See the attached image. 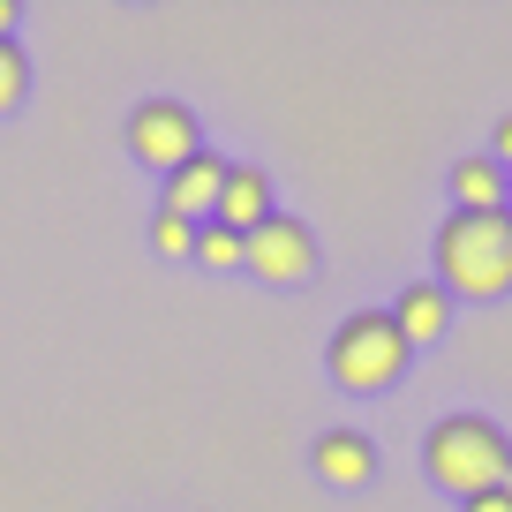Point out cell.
I'll use <instances>...</instances> for the list:
<instances>
[{"label": "cell", "mask_w": 512, "mask_h": 512, "mask_svg": "<svg viewBox=\"0 0 512 512\" xmlns=\"http://www.w3.org/2000/svg\"><path fill=\"white\" fill-rule=\"evenodd\" d=\"M437 287L452 302L512 294V211H445V226H437Z\"/></svg>", "instance_id": "1"}, {"label": "cell", "mask_w": 512, "mask_h": 512, "mask_svg": "<svg viewBox=\"0 0 512 512\" xmlns=\"http://www.w3.org/2000/svg\"><path fill=\"white\" fill-rule=\"evenodd\" d=\"M407 362H415V347L400 339L392 309H347V317L332 324V339H324V377H332L339 392H354V400L392 392V384L407 377Z\"/></svg>", "instance_id": "2"}, {"label": "cell", "mask_w": 512, "mask_h": 512, "mask_svg": "<svg viewBox=\"0 0 512 512\" xmlns=\"http://www.w3.org/2000/svg\"><path fill=\"white\" fill-rule=\"evenodd\" d=\"M512 467V437L497 430L490 415H445L430 422V437H422V475L437 482L445 497H482L497 490V475Z\"/></svg>", "instance_id": "3"}, {"label": "cell", "mask_w": 512, "mask_h": 512, "mask_svg": "<svg viewBox=\"0 0 512 512\" xmlns=\"http://www.w3.org/2000/svg\"><path fill=\"white\" fill-rule=\"evenodd\" d=\"M121 144L144 174L166 181L174 166H189L196 151H204V128H196V106H181V98H144V106H128Z\"/></svg>", "instance_id": "4"}, {"label": "cell", "mask_w": 512, "mask_h": 512, "mask_svg": "<svg viewBox=\"0 0 512 512\" xmlns=\"http://www.w3.org/2000/svg\"><path fill=\"white\" fill-rule=\"evenodd\" d=\"M241 272L264 279V287H309V279H317V234H309L294 211H272V219L249 234Z\"/></svg>", "instance_id": "5"}, {"label": "cell", "mask_w": 512, "mask_h": 512, "mask_svg": "<svg viewBox=\"0 0 512 512\" xmlns=\"http://www.w3.org/2000/svg\"><path fill=\"white\" fill-rule=\"evenodd\" d=\"M309 467H317L324 490H369V482H377V445H369V430L332 422V430H317V445H309Z\"/></svg>", "instance_id": "6"}, {"label": "cell", "mask_w": 512, "mask_h": 512, "mask_svg": "<svg viewBox=\"0 0 512 512\" xmlns=\"http://www.w3.org/2000/svg\"><path fill=\"white\" fill-rule=\"evenodd\" d=\"M219 189H226V159H219V151H196L189 166H174V174L159 181V204L181 211V219H196V226H211Z\"/></svg>", "instance_id": "7"}, {"label": "cell", "mask_w": 512, "mask_h": 512, "mask_svg": "<svg viewBox=\"0 0 512 512\" xmlns=\"http://www.w3.org/2000/svg\"><path fill=\"white\" fill-rule=\"evenodd\" d=\"M272 211H279L272 174H264V166H249V159H226V189H219V211H211V219L234 226V234H256Z\"/></svg>", "instance_id": "8"}, {"label": "cell", "mask_w": 512, "mask_h": 512, "mask_svg": "<svg viewBox=\"0 0 512 512\" xmlns=\"http://www.w3.org/2000/svg\"><path fill=\"white\" fill-rule=\"evenodd\" d=\"M392 324H400L407 347H437V339L452 332V294L437 287V279H407V287L392 294Z\"/></svg>", "instance_id": "9"}, {"label": "cell", "mask_w": 512, "mask_h": 512, "mask_svg": "<svg viewBox=\"0 0 512 512\" xmlns=\"http://www.w3.org/2000/svg\"><path fill=\"white\" fill-rule=\"evenodd\" d=\"M445 189H452V211H512V174L490 159V151L460 159L445 174Z\"/></svg>", "instance_id": "10"}, {"label": "cell", "mask_w": 512, "mask_h": 512, "mask_svg": "<svg viewBox=\"0 0 512 512\" xmlns=\"http://www.w3.org/2000/svg\"><path fill=\"white\" fill-rule=\"evenodd\" d=\"M241 256H249V234H234V226H196V256L189 264H204V272H241Z\"/></svg>", "instance_id": "11"}, {"label": "cell", "mask_w": 512, "mask_h": 512, "mask_svg": "<svg viewBox=\"0 0 512 512\" xmlns=\"http://www.w3.org/2000/svg\"><path fill=\"white\" fill-rule=\"evenodd\" d=\"M151 256H166V264H181V256H196V219H181V211H151Z\"/></svg>", "instance_id": "12"}, {"label": "cell", "mask_w": 512, "mask_h": 512, "mask_svg": "<svg viewBox=\"0 0 512 512\" xmlns=\"http://www.w3.org/2000/svg\"><path fill=\"white\" fill-rule=\"evenodd\" d=\"M23 98H31V53L0 38V113H23Z\"/></svg>", "instance_id": "13"}, {"label": "cell", "mask_w": 512, "mask_h": 512, "mask_svg": "<svg viewBox=\"0 0 512 512\" xmlns=\"http://www.w3.org/2000/svg\"><path fill=\"white\" fill-rule=\"evenodd\" d=\"M490 159H497V166H505V174H512V113H505V121H497V136H490Z\"/></svg>", "instance_id": "14"}, {"label": "cell", "mask_w": 512, "mask_h": 512, "mask_svg": "<svg viewBox=\"0 0 512 512\" xmlns=\"http://www.w3.org/2000/svg\"><path fill=\"white\" fill-rule=\"evenodd\" d=\"M460 512H512V497H505V490H482V497H467Z\"/></svg>", "instance_id": "15"}, {"label": "cell", "mask_w": 512, "mask_h": 512, "mask_svg": "<svg viewBox=\"0 0 512 512\" xmlns=\"http://www.w3.org/2000/svg\"><path fill=\"white\" fill-rule=\"evenodd\" d=\"M16 16H23L16 0H0V38H16Z\"/></svg>", "instance_id": "16"}, {"label": "cell", "mask_w": 512, "mask_h": 512, "mask_svg": "<svg viewBox=\"0 0 512 512\" xmlns=\"http://www.w3.org/2000/svg\"><path fill=\"white\" fill-rule=\"evenodd\" d=\"M497 490H505V497H512V467H505V475H497Z\"/></svg>", "instance_id": "17"}]
</instances>
